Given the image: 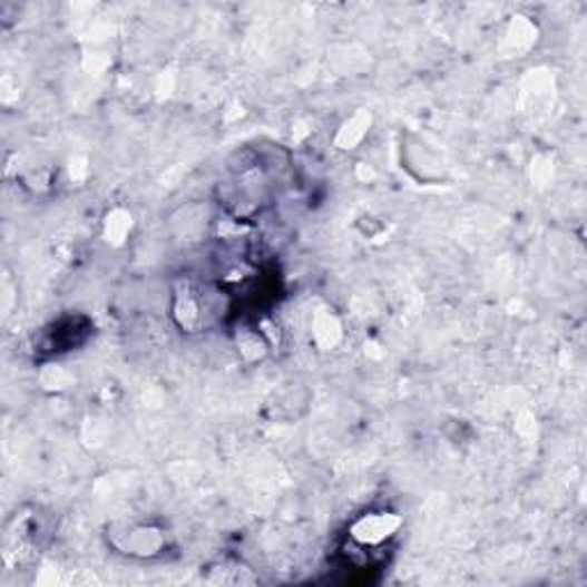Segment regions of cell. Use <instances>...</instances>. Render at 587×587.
I'll return each mask as SVG.
<instances>
[{
    "label": "cell",
    "mask_w": 587,
    "mask_h": 587,
    "mask_svg": "<svg viewBox=\"0 0 587 587\" xmlns=\"http://www.w3.org/2000/svg\"><path fill=\"white\" fill-rule=\"evenodd\" d=\"M402 526V519L393 512H370L356 519L349 528V539L354 541L361 551L374 554V549H381V546L393 539Z\"/></svg>",
    "instance_id": "obj_3"
},
{
    "label": "cell",
    "mask_w": 587,
    "mask_h": 587,
    "mask_svg": "<svg viewBox=\"0 0 587 587\" xmlns=\"http://www.w3.org/2000/svg\"><path fill=\"white\" fill-rule=\"evenodd\" d=\"M402 164L413 177L418 175L420 164H424L427 182H441L446 177L443 162L432 151V147H427L424 143H415V145H407V147L402 145Z\"/></svg>",
    "instance_id": "obj_4"
},
{
    "label": "cell",
    "mask_w": 587,
    "mask_h": 587,
    "mask_svg": "<svg viewBox=\"0 0 587 587\" xmlns=\"http://www.w3.org/2000/svg\"><path fill=\"white\" fill-rule=\"evenodd\" d=\"M108 539L117 551L131 558H156L162 556L168 546V537L162 528L138 524L112 528Z\"/></svg>",
    "instance_id": "obj_2"
},
{
    "label": "cell",
    "mask_w": 587,
    "mask_h": 587,
    "mask_svg": "<svg viewBox=\"0 0 587 587\" xmlns=\"http://www.w3.org/2000/svg\"><path fill=\"white\" fill-rule=\"evenodd\" d=\"M227 310L225 294L198 281H184L175 290V320L186 331H207L218 324Z\"/></svg>",
    "instance_id": "obj_1"
}]
</instances>
